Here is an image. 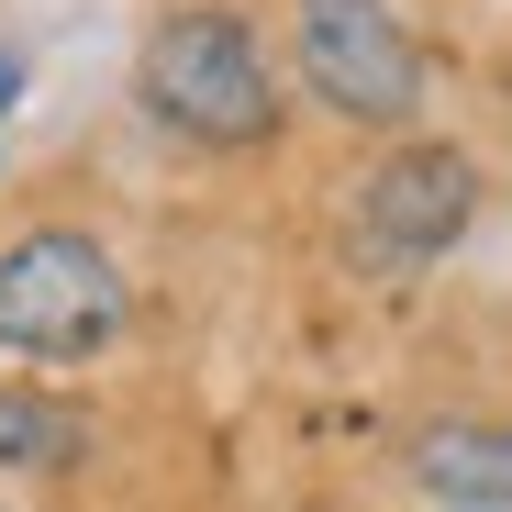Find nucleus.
<instances>
[{
	"label": "nucleus",
	"instance_id": "obj_1",
	"mask_svg": "<svg viewBox=\"0 0 512 512\" xmlns=\"http://www.w3.org/2000/svg\"><path fill=\"white\" fill-rule=\"evenodd\" d=\"M134 78H145V112L179 123L190 145H268L279 134V78L234 12H167L145 34Z\"/></svg>",
	"mask_w": 512,
	"mask_h": 512
},
{
	"label": "nucleus",
	"instance_id": "obj_2",
	"mask_svg": "<svg viewBox=\"0 0 512 512\" xmlns=\"http://www.w3.org/2000/svg\"><path fill=\"white\" fill-rule=\"evenodd\" d=\"M123 334V268L90 234L0 245V346L12 357H101Z\"/></svg>",
	"mask_w": 512,
	"mask_h": 512
},
{
	"label": "nucleus",
	"instance_id": "obj_3",
	"mask_svg": "<svg viewBox=\"0 0 512 512\" xmlns=\"http://www.w3.org/2000/svg\"><path fill=\"white\" fill-rule=\"evenodd\" d=\"M301 78L346 123H412L423 101V45L401 34L390 0H301Z\"/></svg>",
	"mask_w": 512,
	"mask_h": 512
},
{
	"label": "nucleus",
	"instance_id": "obj_4",
	"mask_svg": "<svg viewBox=\"0 0 512 512\" xmlns=\"http://www.w3.org/2000/svg\"><path fill=\"white\" fill-rule=\"evenodd\" d=\"M479 212V167L457 145H401L379 179L357 190V256L368 268H435Z\"/></svg>",
	"mask_w": 512,
	"mask_h": 512
},
{
	"label": "nucleus",
	"instance_id": "obj_5",
	"mask_svg": "<svg viewBox=\"0 0 512 512\" xmlns=\"http://www.w3.org/2000/svg\"><path fill=\"white\" fill-rule=\"evenodd\" d=\"M412 479L446 512H512V423H435L412 446Z\"/></svg>",
	"mask_w": 512,
	"mask_h": 512
},
{
	"label": "nucleus",
	"instance_id": "obj_6",
	"mask_svg": "<svg viewBox=\"0 0 512 512\" xmlns=\"http://www.w3.org/2000/svg\"><path fill=\"white\" fill-rule=\"evenodd\" d=\"M78 457V412L45 390H0V468H56Z\"/></svg>",
	"mask_w": 512,
	"mask_h": 512
},
{
	"label": "nucleus",
	"instance_id": "obj_7",
	"mask_svg": "<svg viewBox=\"0 0 512 512\" xmlns=\"http://www.w3.org/2000/svg\"><path fill=\"white\" fill-rule=\"evenodd\" d=\"M12 90H23V56H12V45H0V101H12Z\"/></svg>",
	"mask_w": 512,
	"mask_h": 512
}]
</instances>
